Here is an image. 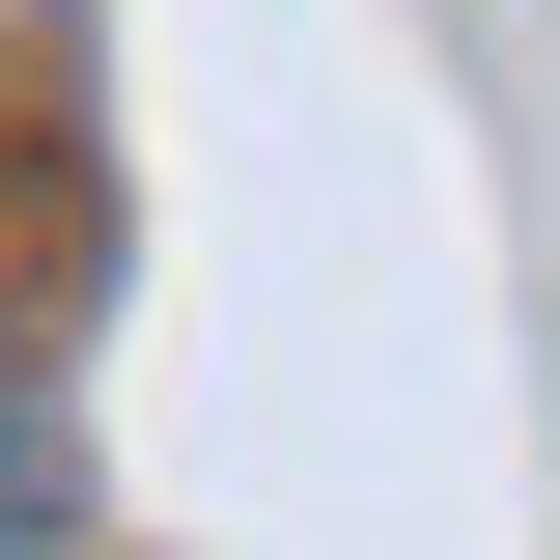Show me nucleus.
I'll use <instances>...</instances> for the list:
<instances>
[{"label": "nucleus", "instance_id": "obj_1", "mask_svg": "<svg viewBox=\"0 0 560 560\" xmlns=\"http://www.w3.org/2000/svg\"><path fill=\"white\" fill-rule=\"evenodd\" d=\"M0 560H28V420H0Z\"/></svg>", "mask_w": 560, "mask_h": 560}]
</instances>
